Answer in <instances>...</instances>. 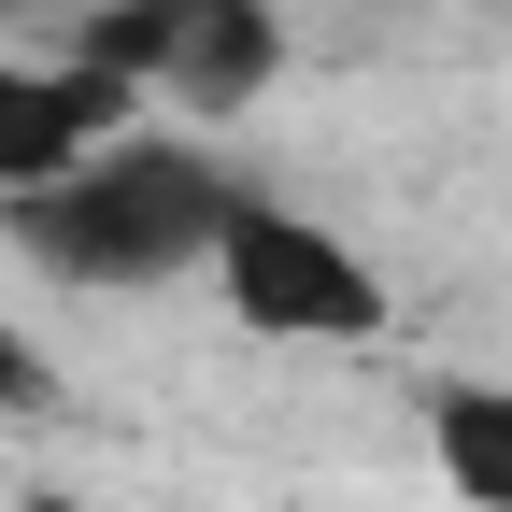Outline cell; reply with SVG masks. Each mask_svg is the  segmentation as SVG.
<instances>
[{"label":"cell","mask_w":512,"mask_h":512,"mask_svg":"<svg viewBox=\"0 0 512 512\" xmlns=\"http://www.w3.org/2000/svg\"><path fill=\"white\" fill-rule=\"evenodd\" d=\"M29 399H43V356H29V342H15V328H0V427H15V413H29Z\"/></svg>","instance_id":"cell-6"},{"label":"cell","mask_w":512,"mask_h":512,"mask_svg":"<svg viewBox=\"0 0 512 512\" xmlns=\"http://www.w3.org/2000/svg\"><path fill=\"white\" fill-rule=\"evenodd\" d=\"M15 512H100V498H15Z\"/></svg>","instance_id":"cell-7"},{"label":"cell","mask_w":512,"mask_h":512,"mask_svg":"<svg viewBox=\"0 0 512 512\" xmlns=\"http://www.w3.org/2000/svg\"><path fill=\"white\" fill-rule=\"evenodd\" d=\"M242 185L200 157V143H100L57 185H15V256L57 285H171V271H214V228H228Z\"/></svg>","instance_id":"cell-1"},{"label":"cell","mask_w":512,"mask_h":512,"mask_svg":"<svg viewBox=\"0 0 512 512\" xmlns=\"http://www.w3.org/2000/svg\"><path fill=\"white\" fill-rule=\"evenodd\" d=\"M86 57L128 72L143 100L242 114L256 86L285 72V15H271V0H100V15H86Z\"/></svg>","instance_id":"cell-3"},{"label":"cell","mask_w":512,"mask_h":512,"mask_svg":"<svg viewBox=\"0 0 512 512\" xmlns=\"http://www.w3.org/2000/svg\"><path fill=\"white\" fill-rule=\"evenodd\" d=\"M128 114H143V86L100 72L86 43L72 57H0V200H15V185H57L72 157H100Z\"/></svg>","instance_id":"cell-4"},{"label":"cell","mask_w":512,"mask_h":512,"mask_svg":"<svg viewBox=\"0 0 512 512\" xmlns=\"http://www.w3.org/2000/svg\"><path fill=\"white\" fill-rule=\"evenodd\" d=\"M214 285H228L242 328H271V342H370V328H384V271H370L342 228L285 214V200H228Z\"/></svg>","instance_id":"cell-2"},{"label":"cell","mask_w":512,"mask_h":512,"mask_svg":"<svg viewBox=\"0 0 512 512\" xmlns=\"http://www.w3.org/2000/svg\"><path fill=\"white\" fill-rule=\"evenodd\" d=\"M427 456L470 512H512V384H441L427 399Z\"/></svg>","instance_id":"cell-5"}]
</instances>
